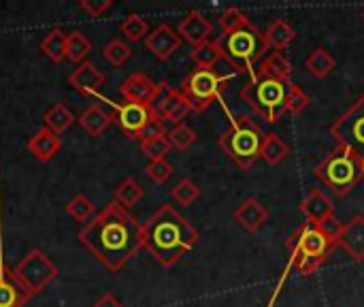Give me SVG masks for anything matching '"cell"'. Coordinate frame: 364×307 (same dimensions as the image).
Masks as SVG:
<instances>
[{
	"instance_id": "obj_1",
	"label": "cell",
	"mask_w": 364,
	"mask_h": 307,
	"mask_svg": "<svg viewBox=\"0 0 364 307\" xmlns=\"http://www.w3.org/2000/svg\"><path fill=\"white\" fill-rule=\"evenodd\" d=\"M141 231L143 224L113 201L79 231V241L111 274H119L143 248Z\"/></svg>"
},
{
	"instance_id": "obj_2",
	"label": "cell",
	"mask_w": 364,
	"mask_h": 307,
	"mask_svg": "<svg viewBox=\"0 0 364 307\" xmlns=\"http://www.w3.org/2000/svg\"><path fill=\"white\" fill-rule=\"evenodd\" d=\"M141 244L162 267H173L183 254L194 250L198 231L173 205H160L143 224Z\"/></svg>"
},
{
	"instance_id": "obj_3",
	"label": "cell",
	"mask_w": 364,
	"mask_h": 307,
	"mask_svg": "<svg viewBox=\"0 0 364 307\" xmlns=\"http://www.w3.org/2000/svg\"><path fill=\"white\" fill-rule=\"evenodd\" d=\"M335 248H337L335 229L311 224V222H303L288 239L292 265L299 269L301 276L316 274L326 263V259L335 252Z\"/></svg>"
},
{
	"instance_id": "obj_4",
	"label": "cell",
	"mask_w": 364,
	"mask_h": 307,
	"mask_svg": "<svg viewBox=\"0 0 364 307\" xmlns=\"http://www.w3.org/2000/svg\"><path fill=\"white\" fill-rule=\"evenodd\" d=\"M292 79H260L252 77L239 92L241 100L252 107L264 122L275 124L288 111V98L292 94Z\"/></svg>"
},
{
	"instance_id": "obj_5",
	"label": "cell",
	"mask_w": 364,
	"mask_h": 307,
	"mask_svg": "<svg viewBox=\"0 0 364 307\" xmlns=\"http://www.w3.org/2000/svg\"><path fill=\"white\" fill-rule=\"evenodd\" d=\"M241 68L228 58L215 68H194L181 83V92L190 98L196 113H203L211 103H215L224 90V85L237 77Z\"/></svg>"
},
{
	"instance_id": "obj_6",
	"label": "cell",
	"mask_w": 364,
	"mask_h": 307,
	"mask_svg": "<svg viewBox=\"0 0 364 307\" xmlns=\"http://www.w3.org/2000/svg\"><path fill=\"white\" fill-rule=\"evenodd\" d=\"M264 135L260 132L258 124L250 115H239L230 122V126L220 137L222 152L237 162L239 169L247 171L260 158Z\"/></svg>"
},
{
	"instance_id": "obj_7",
	"label": "cell",
	"mask_w": 364,
	"mask_h": 307,
	"mask_svg": "<svg viewBox=\"0 0 364 307\" xmlns=\"http://www.w3.org/2000/svg\"><path fill=\"white\" fill-rule=\"evenodd\" d=\"M314 173L337 197H348L364 179V171L360 169V165L341 147L333 150L324 160H320Z\"/></svg>"
},
{
	"instance_id": "obj_8",
	"label": "cell",
	"mask_w": 364,
	"mask_h": 307,
	"mask_svg": "<svg viewBox=\"0 0 364 307\" xmlns=\"http://www.w3.org/2000/svg\"><path fill=\"white\" fill-rule=\"evenodd\" d=\"M222 45L226 56L241 68L247 71L250 77L256 73V62L262 58V53L267 51L264 45V34L250 21L243 28H237L230 34H222Z\"/></svg>"
},
{
	"instance_id": "obj_9",
	"label": "cell",
	"mask_w": 364,
	"mask_h": 307,
	"mask_svg": "<svg viewBox=\"0 0 364 307\" xmlns=\"http://www.w3.org/2000/svg\"><path fill=\"white\" fill-rule=\"evenodd\" d=\"M331 137L364 171V94L331 126Z\"/></svg>"
},
{
	"instance_id": "obj_10",
	"label": "cell",
	"mask_w": 364,
	"mask_h": 307,
	"mask_svg": "<svg viewBox=\"0 0 364 307\" xmlns=\"http://www.w3.org/2000/svg\"><path fill=\"white\" fill-rule=\"evenodd\" d=\"M13 271H15L17 282L23 286V291L30 297L41 295L58 278V274H60V269L55 267V263L49 256H45V252H41V250L28 252L17 263V267Z\"/></svg>"
},
{
	"instance_id": "obj_11",
	"label": "cell",
	"mask_w": 364,
	"mask_h": 307,
	"mask_svg": "<svg viewBox=\"0 0 364 307\" xmlns=\"http://www.w3.org/2000/svg\"><path fill=\"white\" fill-rule=\"evenodd\" d=\"M113 122L130 139H143L149 132L160 130L164 124L151 105H139V103L113 105Z\"/></svg>"
},
{
	"instance_id": "obj_12",
	"label": "cell",
	"mask_w": 364,
	"mask_h": 307,
	"mask_svg": "<svg viewBox=\"0 0 364 307\" xmlns=\"http://www.w3.org/2000/svg\"><path fill=\"white\" fill-rule=\"evenodd\" d=\"M164 85L166 83H156L145 73H134L119 85V94L126 103H139V105L154 107L158 103V98L162 96Z\"/></svg>"
},
{
	"instance_id": "obj_13",
	"label": "cell",
	"mask_w": 364,
	"mask_h": 307,
	"mask_svg": "<svg viewBox=\"0 0 364 307\" xmlns=\"http://www.w3.org/2000/svg\"><path fill=\"white\" fill-rule=\"evenodd\" d=\"M154 109H156V113L160 115L162 122H173L175 126L181 124L194 111L190 98L181 90H175V88H168V85H164V92L158 98V103L154 105Z\"/></svg>"
},
{
	"instance_id": "obj_14",
	"label": "cell",
	"mask_w": 364,
	"mask_h": 307,
	"mask_svg": "<svg viewBox=\"0 0 364 307\" xmlns=\"http://www.w3.org/2000/svg\"><path fill=\"white\" fill-rule=\"evenodd\" d=\"M335 239L337 246L346 250V254L360 263L364 261V216H354L346 224L335 227Z\"/></svg>"
},
{
	"instance_id": "obj_15",
	"label": "cell",
	"mask_w": 364,
	"mask_h": 307,
	"mask_svg": "<svg viewBox=\"0 0 364 307\" xmlns=\"http://www.w3.org/2000/svg\"><path fill=\"white\" fill-rule=\"evenodd\" d=\"M301 212L305 216L307 222L311 224H320V227H331V222H335V205L333 201L322 192V190H311L303 203H301Z\"/></svg>"
},
{
	"instance_id": "obj_16",
	"label": "cell",
	"mask_w": 364,
	"mask_h": 307,
	"mask_svg": "<svg viewBox=\"0 0 364 307\" xmlns=\"http://www.w3.org/2000/svg\"><path fill=\"white\" fill-rule=\"evenodd\" d=\"M145 47H147V51H151L158 60L164 62V60H168V58L181 47V36H179V32L173 30L168 24H160V26H156V28L147 34Z\"/></svg>"
},
{
	"instance_id": "obj_17",
	"label": "cell",
	"mask_w": 364,
	"mask_h": 307,
	"mask_svg": "<svg viewBox=\"0 0 364 307\" xmlns=\"http://www.w3.org/2000/svg\"><path fill=\"white\" fill-rule=\"evenodd\" d=\"M177 32L183 41H188L192 45V49L207 43V41H213V24L200 11H190L179 21Z\"/></svg>"
},
{
	"instance_id": "obj_18",
	"label": "cell",
	"mask_w": 364,
	"mask_h": 307,
	"mask_svg": "<svg viewBox=\"0 0 364 307\" xmlns=\"http://www.w3.org/2000/svg\"><path fill=\"white\" fill-rule=\"evenodd\" d=\"M235 222L245 231V233H256L260 231L267 220H269V209L256 199V197H250L245 199L237 209H235Z\"/></svg>"
},
{
	"instance_id": "obj_19",
	"label": "cell",
	"mask_w": 364,
	"mask_h": 307,
	"mask_svg": "<svg viewBox=\"0 0 364 307\" xmlns=\"http://www.w3.org/2000/svg\"><path fill=\"white\" fill-rule=\"evenodd\" d=\"M102 83H105V75L100 73V68L94 62H87V60L83 64H79L68 77V85H73L83 96L98 94Z\"/></svg>"
},
{
	"instance_id": "obj_20",
	"label": "cell",
	"mask_w": 364,
	"mask_h": 307,
	"mask_svg": "<svg viewBox=\"0 0 364 307\" xmlns=\"http://www.w3.org/2000/svg\"><path fill=\"white\" fill-rule=\"evenodd\" d=\"M32 297L17 282L15 271L0 261V307H23Z\"/></svg>"
},
{
	"instance_id": "obj_21",
	"label": "cell",
	"mask_w": 364,
	"mask_h": 307,
	"mask_svg": "<svg viewBox=\"0 0 364 307\" xmlns=\"http://www.w3.org/2000/svg\"><path fill=\"white\" fill-rule=\"evenodd\" d=\"M60 147H62V139H60V135H55L53 130H49V128H38L32 137H30V141H28V152L36 158V160H41V162H47V160H51L58 152H60Z\"/></svg>"
},
{
	"instance_id": "obj_22",
	"label": "cell",
	"mask_w": 364,
	"mask_h": 307,
	"mask_svg": "<svg viewBox=\"0 0 364 307\" xmlns=\"http://www.w3.org/2000/svg\"><path fill=\"white\" fill-rule=\"evenodd\" d=\"M252 77H260V79H284L288 81L292 77V64L290 60L279 53V51H271L258 66H256V73ZM250 77V79H252Z\"/></svg>"
},
{
	"instance_id": "obj_23",
	"label": "cell",
	"mask_w": 364,
	"mask_h": 307,
	"mask_svg": "<svg viewBox=\"0 0 364 307\" xmlns=\"http://www.w3.org/2000/svg\"><path fill=\"white\" fill-rule=\"evenodd\" d=\"M190 60L198 68H215L218 64H222L224 60H228V56L224 51L222 38H213V41H207V43L194 47L192 53H190Z\"/></svg>"
},
{
	"instance_id": "obj_24",
	"label": "cell",
	"mask_w": 364,
	"mask_h": 307,
	"mask_svg": "<svg viewBox=\"0 0 364 307\" xmlns=\"http://www.w3.org/2000/svg\"><path fill=\"white\" fill-rule=\"evenodd\" d=\"M77 124L90 135V137H100L111 124H113V113L102 109L100 105H90L79 118Z\"/></svg>"
},
{
	"instance_id": "obj_25",
	"label": "cell",
	"mask_w": 364,
	"mask_h": 307,
	"mask_svg": "<svg viewBox=\"0 0 364 307\" xmlns=\"http://www.w3.org/2000/svg\"><path fill=\"white\" fill-rule=\"evenodd\" d=\"M264 34V45H267V49H273V51H284L294 38H296V32H294V28L286 21V19H273L271 24H269V28L262 32Z\"/></svg>"
},
{
	"instance_id": "obj_26",
	"label": "cell",
	"mask_w": 364,
	"mask_h": 307,
	"mask_svg": "<svg viewBox=\"0 0 364 307\" xmlns=\"http://www.w3.org/2000/svg\"><path fill=\"white\" fill-rule=\"evenodd\" d=\"M66 36H68V32H64L60 26H55V28H51V30L43 36V41H41V51H43L53 64H60V62L66 58Z\"/></svg>"
},
{
	"instance_id": "obj_27",
	"label": "cell",
	"mask_w": 364,
	"mask_h": 307,
	"mask_svg": "<svg viewBox=\"0 0 364 307\" xmlns=\"http://www.w3.org/2000/svg\"><path fill=\"white\" fill-rule=\"evenodd\" d=\"M335 66H337V60H335V56H333L326 47L314 49V51L307 56V60H305V68H307L309 75H314L316 79L328 77V75L335 71Z\"/></svg>"
},
{
	"instance_id": "obj_28",
	"label": "cell",
	"mask_w": 364,
	"mask_h": 307,
	"mask_svg": "<svg viewBox=\"0 0 364 307\" xmlns=\"http://www.w3.org/2000/svg\"><path fill=\"white\" fill-rule=\"evenodd\" d=\"M171 141H168V132H164V128L149 132L147 137L141 139V152L151 160H164L166 154L171 152Z\"/></svg>"
},
{
	"instance_id": "obj_29",
	"label": "cell",
	"mask_w": 364,
	"mask_h": 307,
	"mask_svg": "<svg viewBox=\"0 0 364 307\" xmlns=\"http://www.w3.org/2000/svg\"><path fill=\"white\" fill-rule=\"evenodd\" d=\"M288 154H290V145L279 135H275V132L264 135L262 147H260V158L267 165H279L288 158Z\"/></svg>"
},
{
	"instance_id": "obj_30",
	"label": "cell",
	"mask_w": 364,
	"mask_h": 307,
	"mask_svg": "<svg viewBox=\"0 0 364 307\" xmlns=\"http://www.w3.org/2000/svg\"><path fill=\"white\" fill-rule=\"evenodd\" d=\"M45 128H49V130H53L55 135H62V132H66L75 122H77V118H75V113L64 105V103H55L47 113H45Z\"/></svg>"
},
{
	"instance_id": "obj_31",
	"label": "cell",
	"mask_w": 364,
	"mask_h": 307,
	"mask_svg": "<svg viewBox=\"0 0 364 307\" xmlns=\"http://www.w3.org/2000/svg\"><path fill=\"white\" fill-rule=\"evenodd\" d=\"M92 51V41L83 34V32H68L66 36V58L70 62H75L77 66L85 62V58Z\"/></svg>"
},
{
	"instance_id": "obj_32",
	"label": "cell",
	"mask_w": 364,
	"mask_h": 307,
	"mask_svg": "<svg viewBox=\"0 0 364 307\" xmlns=\"http://www.w3.org/2000/svg\"><path fill=\"white\" fill-rule=\"evenodd\" d=\"M143 197H145V190H143V186L134 177H126L117 186V190H115V203H119L126 209L132 207V205H136Z\"/></svg>"
},
{
	"instance_id": "obj_33",
	"label": "cell",
	"mask_w": 364,
	"mask_h": 307,
	"mask_svg": "<svg viewBox=\"0 0 364 307\" xmlns=\"http://www.w3.org/2000/svg\"><path fill=\"white\" fill-rule=\"evenodd\" d=\"M102 56H105V60H107L111 66L119 68V66H124V64L130 60L132 49H130V45H128L124 38L115 36V38H111V41L102 47Z\"/></svg>"
},
{
	"instance_id": "obj_34",
	"label": "cell",
	"mask_w": 364,
	"mask_h": 307,
	"mask_svg": "<svg viewBox=\"0 0 364 307\" xmlns=\"http://www.w3.org/2000/svg\"><path fill=\"white\" fill-rule=\"evenodd\" d=\"M119 32L126 36V41H130V43H139V41L147 38V34H149V26H147V21H145L141 15L132 13V15H128L126 19H122V24H119Z\"/></svg>"
},
{
	"instance_id": "obj_35",
	"label": "cell",
	"mask_w": 364,
	"mask_h": 307,
	"mask_svg": "<svg viewBox=\"0 0 364 307\" xmlns=\"http://www.w3.org/2000/svg\"><path fill=\"white\" fill-rule=\"evenodd\" d=\"M171 197H173L179 205L190 207V205H194V203L200 199V188H198L192 179L183 177L179 184H175V186L171 188Z\"/></svg>"
},
{
	"instance_id": "obj_36",
	"label": "cell",
	"mask_w": 364,
	"mask_h": 307,
	"mask_svg": "<svg viewBox=\"0 0 364 307\" xmlns=\"http://www.w3.org/2000/svg\"><path fill=\"white\" fill-rule=\"evenodd\" d=\"M66 214L77 222H85L94 216V203L85 194H75L66 205Z\"/></svg>"
},
{
	"instance_id": "obj_37",
	"label": "cell",
	"mask_w": 364,
	"mask_h": 307,
	"mask_svg": "<svg viewBox=\"0 0 364 307\" xmlns=\"http://www.w3.org/2000/svg\"><path fill=\"white\" fill-rule=\"evenodd\" d=\"M250 24V17L239 9V6H228L222 15H220V26H222V34H230L237 28H243Z\"/></svg>"
},
{
	"instance_id": "obj_38",
	"label": "cell",
	"mask_w": 364,
	"mask_h": 307,
	"mask_svg": "<svg viewBox=\"0 0 364 307\" xmlns=\"http://www.w3.org/2000/svg\"><path fill=\"white\" fill-rule=\"evenodd\" d=\"M168 141H171L173 147L186 152V150H190V147L196 143V132H194L188 124L181 122V124L173 126V130L168 132Z\"/></svg>"
},
{
	"instance_id": "obj_39",
	"label": "cell",
	"mask_w": 364,
	"mask_h": 307,
	"mask_svg": "<svg viewBox=\"0 0 364 307\" xmlns=\"http://www.w3.org/2000/svg\"><path fill=\"white\" fill-rule=\"evenodd\" d=\"M145 173L151 182L156 184H166L173 175V165L164 158V160H151L147 167H145Z\"/></svg>"
},
{
	"instance_id": "obj_40",
	"label": "cell",
	"mask_w": 364,
	"mask_h": 307,
	"mask_svg": "<svg viewBox=\"0 0 364 307\" xmlns=\"http://www.w3.org/2000/svg\"><path fill=\"white\" fill-rule=\"evenodd\" d=\"M309 96L299 88V85H294L292 88V94H290V98H288V111L292 113V115H301L307 107H309Z\"/></svg>"
},
{
	"instance_id": "obj_41",
	"label": "cell",
	"mask_w": 364,
	"mask_h": 307,
	"mask_svg": "<svg viewBox=\"0 0 364 307\" xmlns=\"http://www.w3.org/2000/svg\"><path fill=\"white\" fill-rule=\"evenodd\" d=\"M79 6H81V11H85L90 17H100L105 11H109V9L113 6V2H111V0H81Z\"/></svg>"
},
{
	"instance_id": "obj_42",
	"label": "cell",
	"mask_w": 364,
	"mask_h": 307,
	"mask_svg": "<svg viewBox=\"0 0 364 307\" xmlns=\"http://www.w3.org/2000/svg\"><path fill=\"white\" fill-rule=\"evenodd\" d=\"M94 307H124L111 293H107V295H102L96 303H94Z\"/></svg>"
},
{
	"instance_id": "obj_43",
	"label": "cell",
	"mask_w": 364,
	"mask_h": 307,
	"mask_svg": "<svg viewBox=\"0 0 364 307\" xmlns=\"http://www.w3.org/2000/svg\"><path fill=\"white\" fill-rule=\"evenodd\" d=\"M363 17H364V11H363Z\"/></svg>"
}]
</instances>
